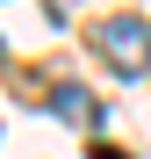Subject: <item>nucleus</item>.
<instances>
[{
  "instance_id": "1",
  "label": "nucleus",
  "mask_w": 151,
  "mask_h": 159,
  "mask_svg": "<svg viewBox=\"0 0 151 159\" xmlns=\"http://www.w3.org/2000/svg\"><path fill=\"white\" fill-rule=\"evenodd\" d=\"M94 51L108 58V72L137 80V72L151 65V22H144V15H108V22L94 29Z\"/></svg>"
},
{
  "instance_id": "3",
  "label": "nucleus",
  "mask_w": 151,
  "mask_h": 159,
  "mask_svg": "<svg viewBox=\"0 0 151 159\" xmlns=\"http://www.w3.org/2000/svg\"><path fill=\"white\" fill-rule=\"evenodd\" d=\"M50 7H58V15H65V7H72V0H50Z\"/></svg>"
},
{
  "instance_id": "4",
  "label": "nucleus",
  "mask_w": 151,
  "mask_h": 159,
  "mask_svg": "<svg viewBox=\"0 0 151 159\" xmlns=\"http://www.w3.org/2000/svg\"><path fill=\"white\" fill-rule=\"evenodd\" d=\"M101 159H122V152H101Z\"/></svg>"
},
{
  "instance_id": "2",
  "label": "nucleus",
  "mask_w": 151,
  "mask_h": 159,
  "mask_svg": "<svg viewBox=\"0 0 151 159\" xmlns=\"http://www.w3.org/2000/svg\"><path fill=\"white\" fill-rule=\"evenodd\" d=\"M50 116H65V123H101V109H94V94H86V87H72V80H65L58 94H50Z\"/></svg>"
}]
</instances>
